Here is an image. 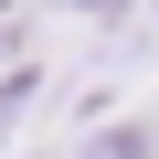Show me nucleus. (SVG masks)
<instances>
[{"label": "nucleus", "mask_w": 159, "mask_h": 159, "mask_svg": "<svg viewBox=\"0 0 159 159\" xmlns=\"http://www.w3.org/2000/svg\"><path fill=\"white\" fill-rule=\"evenodd\" d=\"M96 159H148V127H117V138H106Z\"/></svg>", "instance_id": "nucleus-1"}]
</instances>
